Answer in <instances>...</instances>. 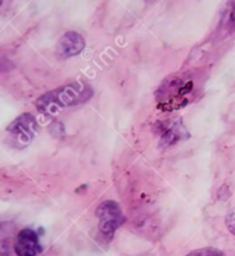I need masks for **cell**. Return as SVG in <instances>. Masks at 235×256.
I'll use <instances>...</instances> for the list:
<instances>
[{
	"mask_svg": "<svg viewBox=\"0 0 235 256\" xmlns=\"http://www.w3.org/2000/svg\"><path fill=\"white\" fill-rule=\"evenodd\" d=\"M196 97V84L192 75L188 72L173 74L164 78L156 92L155 100L159 111L173 112L188 106Z\"/></svg>",
	"mask_w": 235,
	"mask_h": 256,
	"instance_id": "cell-1",
	"label": "cell"
},
{
	"mask_svg": "<svg viewBox=\"0 0 235 256\" xmlns=\"http://www.w3.org/2000/svg\"><path fill=\"white\" fill-rule=\"evenodd\" d=\"M93 97V88L84 80H74L47 92L36 100V107L46 115H56L61 110L79 106Z\"/></svg>",
	"mask_w": 235,
	"mask_h": 256,
	"instance_id": "cell-2",
	"label": "cell"
},
{
	"mask_svg": "<svg viewBox=\"0 0 235 256\" xmlns=\"http://www.w3.org/2000/svg\"><path fill=\"white\" fill-rule=\"evenodd\" d=\"M96 216L98 219V230L108 240H111L118 228H120L126 222L122 208L112 200L101 202L96 209Z\"/></svg>",
	"mask_w": 235,
	"mask_h": 256,
	"instance_id": "cell-3",
	"label": "cell"
},
{
	"mask_svg": "<svg viewBox=\"0 0 235 256\" xmlns=\"http://www.w3.org/2000/svg\"><path fill=\"white\" fill-rule=\"evenodd\" d=\"M38 132V120L32 114L24 112L7 126L8 143L16 148H22L34 140Z\"/></svg>",
	"mask_w": 235,
	"mask_h": 256,
	"instance_id": "cell-4",
	"label": "cell"
},
{
	"mask_svg": "<svg viewBox=\"0 0 235 256\" xmlns=\"http://www.w3.org/2000/svg\"><path fill=\"white\" fill-rule=\"evenodd\" d=\"M14 256H39L42 254V245L39 236L34 228L25 227L17 232L12 241Z\"/></svg>",
	"mask_w": 235,
	"mask_h": 256,
	"instance_id": "cell-5",
	"label": "cell"
},
{
	"mask_svg": "<svg viewBox=\"0 0 235 256\" xmlns=\"http://www.w3.org/2000/svg\"><path fill=\"white\" fill-rule=\"evenodd\" d=\"M84 48H86L84 38L75 30H68L58 39L56 53L60 58H70L82 53Z\"/></svg>",
	"mask_w": 235,
	"mask_h": 256,
	"instance_id": "cell-6",
	"label": "cell"
},
{
	"mask_svg": "<svg viewBox=\"0 0 235 256\" xmlns=\"http://www.w3.org/2000/svg\"><path fill=\"white\" fill-rule=\"evenodd\" d=\"M156 128L159 129V134H160V146H164V147H170L173 144L178 143L180 140L187 138L190 136L182 125V120L159 122Z\"/></svg>",
	"mask_w": 235,
	"mask_h": 256,
	"instance_id": "cell-7",
	"label": "cell"
},
{
	"mask_svg": "<svg viewBox=\"0 0 235 256\" xmlns=\"http://www.w3.org/2000/svg\"><path fill=\"white\" fill-rule=\"evenodd\" d=\"M186 256H224V254L220 250L209 246V248H200V250H192Z\"/></svg>",
	"mask_w": 235,
	"mask_h": 256,
	"instance_id": "cell-8",
	"label": "cell"
},
{
	"mask_svg": "<svg viewBox=\"0 0 235 256\" xmlns=\"http://www.w3.org/2000/svg\"><path fill=\"white\" fill-rule=\"evenodd\" d=\"M14 66H16V64L12 62V58H8L6 54L0 53V74L2 72L12 71Z\"/></svg>",
	"mask_w": 235,
	"mask_h": 256,
	"instance_id": "cell-9",
	"label": "cell"
},
{
	"mask_svg": "<svg viewBox=\"0 0 235 256\" xmlns=\"http://www.w3.org/2000/svg\"><path fill=\"white\" fill-rule=\"evenodd\" d=\"M226 226L228 228V232L235 236V208L231 209L226 216Z\"/></svg>",
	"mask_w": 235,
	"mask_h": 256,
	"instance_id": "cell-10",
	"label": "cell"
},
{
	"mask_svg": "<svg viewBox=\"0 0 235 256\" xmlns=\"http://www.w3.org/2000/svg\"><path fill=\"white\" fill-rule=\"evenodd\" d=\"M2 4H3V2H0V7H2Z\"/></svg>",
	"mask_w": 235,
	"mask_h": 256,
	"instance_id": "cell-11",
	"label": "cell"
}]
</instances>
